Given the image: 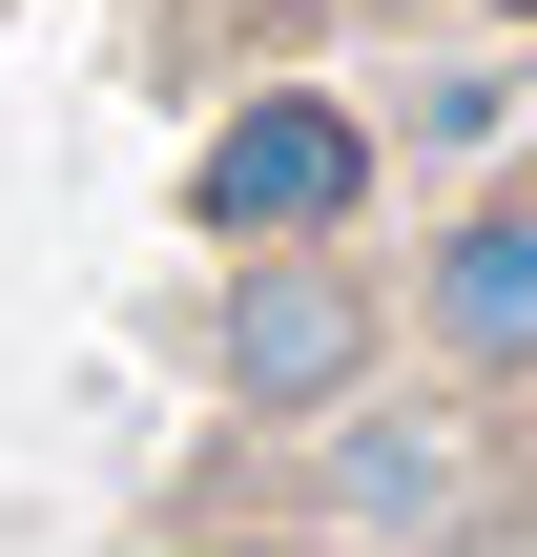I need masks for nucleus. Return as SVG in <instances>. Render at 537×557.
Listing matches in <instances>:
<instances>
[{"label": "nucleus", "mask_w": 537, "mask_h": 557, "mask_svg": "<svg viewBox=\"0 0 537 557\" xmlns=\"http://www.w3.org/2000/svg\"><path fill=\"white\" fill-rule=\"evenodd\" d=\"M207 557H352V537H310V517H248V537H207Z\"/></svg>", "instance_id": "423d86ee"}, {"label": "nucleus", "mask_w": 537, "mask_h": 557, "mask_svg": "<svg viewBox=\"0 0 537 557\" xmlns=\"http://www.w3.org/2000/svg\"><path fill=\"white\" fill-rule=\"evenodd\" d=\"M373 372H393V269L373 248H248V269H207V393H228V434H310Z\"/></svg>", "instance_id": "f03ea898"}, {"label": "nucleus", "mask_w": 537, "mask_h": 557, "mask_svg": "<svg viewBox=\"0 0 537 557\" xmlns=\"http://www.w3.org/2000/svg\"><path fill=\"white\" fill-rule=\"evenodd\" d=\"M393 351L435 372V393H537V165H497V186H455L435 207V248L393 269Z\"/></svg>", "instance_id": "20e7f679"}, {"label": "nucleus", "mask_w": 537, "mask_h": 557, "mask_svg": "<svg viewBox=\"0 0 537 557\" xmlns=\"http://www.w3.org/2000/svg\"><path fill=\"white\" fill-rule=\"evenodd\" d=\"M373 207H393V145H373V83H331V62L228 83L207 145H186V248L207 269H248V248H373Z\"/></svg>", "instance_id": "f257e3e1"}, {"label": "nucleus", "mask_w": 537, "mask_h": 557, "mask_svg": "<svg viewBox=\"0 0 537 557\" xmlns=\"http://www.w3.org/2000/svg\"><path fill=\"white\" fill-rule=\"evenodd\" d=\"M290 455H310V537H352V557H455L476 537V475H497L476 393H393V372L352 413H310Z\"/></svg>", "instance_id": "7ed1b4c3"}, {"label": "nucleus", "mask_w": 537, "mask_h": 557, "mask_svg": "<svg viewBox=\"0 0 537 557\" xmlns=\"http://www.w3.org/2000/svg\"><path fill=\"white\" fill-rule=\"evenodd\" d=\"M373 145L393 165H455V186H497V145H537V41H435V62H393L373 83Z\"/></svg>", "instance_id": "39448f33"}]
</instances>
